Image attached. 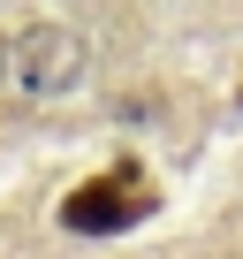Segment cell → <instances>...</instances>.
Here are the masks:
<instances>
[{"mask_svg": "<svg viewBox=\"0 0 243 259\" xmlns=\"http://www.w3.org/2000/svg\"><path fill=\"white\" fill-rule=\"evenodd\" d=\"M152 213H160V191H152V176L137 160H114V168L84 176L61 198V229H76V236H122V229H137Z\"/></svg>", "mask_w": 243, "mask_h": 259, "instance_id": "1", "label": "cell"}, {"mask_svg": "<svg viewBox=\"0 0 243 259\" xmlns=\"http://www.w3.org/2000/svg\"><path fill=\"white\" fill-rule=\"evenodd\" d=\"M76 69H84V46L53 23H31L0 46V76L16 92H61V84H76Z\"/></svg>", "mask_w": 243, "mask_h": 259, "instance_id": "2", "label": "cell"}, {"mask_svg": "<svg viewBox=\"0 0 243 259\" xmlns=\"http://www.w3.org/2000/svg\"><path fill=\"white\" fill-rule=\"evenodd\" d=\"M235 99H243V92H235Z\"/></svg>", "mask_w": 243, "mask_h": 259, "instance_id": "3", "label": "cell"}]
</instances>
